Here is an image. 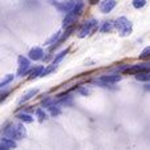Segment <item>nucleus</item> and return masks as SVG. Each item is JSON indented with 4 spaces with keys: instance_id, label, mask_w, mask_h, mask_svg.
<instances>
[{
    "instance_id": "f257e3e1",
    "label": "nucleus",
    "mask_w": 150,
    "mask_h": 150,
    "mask_svg": "<svg viewBox=\"0 0 150 150\" xmlns=\"http://www.w3.org/2000/svg\"><path fill=\"white\" fill-rule=\"evenodd\" d=\"M4 134H6L7 138H11L13 141H19V139H23L24 137L27 136L25 127L21 124H12L4 130Z\"/></svg>"
},
{
    "instance_id": "f03ea898",
    "label": "nucleus",
    "mask_w": 150,
    "mask_h": 150,
    "mask_svg": "<svg viewBox=\"0 0 150 150\" xmlns=\"http://www.w3.org/2000/svg\"><path fill=\"white\" fill-rule=\"evenodd\" d=\"M114 28L120 32V36H122V37H126L132 33V23L125 16H121L116 20Z\"/></svg>"
},
{
    "instance_id": "7ed1b4c3",
    "label": "nucleus",
    "mask_w": 150,
    "mask_h": 150,
    "mask_svg": "<svg viewBox=\"0 0 150 150\" xmlns=\"http://www.w3.org/2000/svg\"><path fill=\"white\" fill-rule=\"evenodd\" d=\"M97 29V20H89V21H85L81 27H80L79 32H77V36L80 39H84L88 35H91L92 32H94Z\"/></svg>"
},
{
    "instance_id": "20e7f679",
    "label": "nucleus",
    "mask_w": 150,
    "mask_h": 150,
    "mask_svg": "<svg viewBox=\"0 0 150 150\" xmlns=\"http://www.w3.org/2000/svg\"><path fill=\"white\" fill-rule=\"evenodd\" d=\"M17 62H19V69H17V76L23 77L27 73H29V59L24 56H19L17 57Z\"/></svg>"
},
{
    "instance_id": "39448f33",
    "label": "nucleus",
    "mask_w": 150,
    "mask_h": 150,
    "mask_svg": "<svg viewBox=\"0 0 150 150\" xmlns=\"http://www.w3.org/2000/svg\"><path fill=\"white\" fill-rule=\"evenodd\" d=\"M49 3H51L52 6L56 7L60 12H67V13L72 12V9H73V7H74L73 1H57V0H49Z\"/></svg>"
},
{
    "instance_id": "423d86ee",
    "label": "nucleus",
    "mask_w": 150,
    "mask_h": 150,
    "mask_svg": "<svg viewBox=\"0 0 150 150\" xmlns=\"http://www.w3.org/2000/svg\"><path fill=\"white\" fill-rule=\"evenodd\" d=\"M147 64H137V65H132V67H127L125 69V73H129V74H138L141 72H147Z\"/></svg>"
},
{
    "instance_id": "0eeeda50",
    "label": "nucleus",
    "mask_w": 150,
    "mask_h": 150,
    "mask_svg": "<svg viewBox=\"0 0 150 150\" xmlns=\"http://www.w3.org/2000/svg\"><path fill=\"white\" fill-rule=\"evenodd\" d=\"M42 57H44V51H42L40 47H33V48L29 51V53H28V59L33 60V61L41 60Z\"/></svg>"
},
{
    "instance_id": "6e6552de",
    "label": "nucleus",
    "mask_w": 150,
    "mask_h": 150,
    "mask_svg": "<svg viewBox=\"0 0 150 150\" xmlns=\"http://www.w3.org/2000/svg\"><path fill=\"white\" fill-rule=\"evenodd\" d=\"M114 7H116V0H105V1H102L101 6H100V11L102 13H109Z\"/></svg>"
},
{
    "instance_id": "1a4fd4ad",
    "label": "nucleus",
    "mask_w": 150,
    "mask_h": 150,
    "mask_svg": "<svg viewBox=\"0 0 150 150\" xmlns=\"http://www.w3.org/2000/svg\"><path fill=\"white\" fill-rule=\"evenodd\" d=\"M77 17H79V16H76L73 12H69V13H67L65 17H64V21H62V25H64V28H68V27L74 25V23L77 21Z\"/></svg>"
},
{
    "instance_id": "9d476101",
    "label": "nucleus",
    "mask_w": 150,
    "mask_h": 150,
    "mask_svg": "<svg viewBox=\"0 0 150 150\" xmlns=\"http://www.w3.org/2000/svg\"><path fill=\"white\" fill-rule=\"evenodd\" d=\"M121 79H122V76H120V74H108V76H102L101 79H100V81L104 82L105 85H109V84L118 82Z\"/></svg>"
},
{
    "instance_id": "9b49d317",
    "label": "nucleus",
    "mask_w": 150,
    "mask_h": 150,
    "mask_svg": "<svg viewBox=\"0 0 150 150\" xmlns=\"http://www.w3.org/2000/svg\"><path fill=\"white\" fill-rule=\"evenodd\" d=\"M39 93V89H31V91H28L25 94H24L21 98H20V101H19V104H24V102H27V101H29V100L32 98V97H35L36 94Z\"/></svg>"
},
{
    "instance_id": "f8f14e48",
    "label": "nucleus",
    "mask_w": 150,
    "mask_h": 150,
    "mask_svg": "<svg viewBox=\"0 0 150 150\" xmlns=\"http://www.w3.org/2000/svg\"><path fill=\"white\" fill-rule=\"evenodd\" d=\"M42 71H44V67L42 65L35 67V68L29 72V80H33V79H36V77H40L41 73H42Z\"/></svg>"
},
{
    "instance_id": "ddd939ff",
    "label": "nucleus",
    "mask_w": 150,
    "mask_h": 150,
    "mask_svg": "<svg viewBox=\"0 0 150 150\" xmlns=\"http://www.w3.org/2000/svg\"><path fill=\"white\" fill-rule=\"evenodd\" d=\"M60 37H61V32H60V31H57L56 33H54V35H52V36L49 37L48 40H47V41H45V45H51V47H52V44H53V45H56L57 42H59Z\"/></svg>"
},
{
    "instance_id": "4468645a",
    "label": "nucleus",
    "mask_w": 150,
    "mask_h": 150,
    "mask_svg": "<svg viewBox=\"0 0 150 150\" xmlns=\"http://www.w3.org/2000/svg\"><path fill=\"white\" fill-rule=\"evenodd\" d=\"M0 144L4 145L7 149H13V147H16V142L11 138H7V137H4V138L0 139Z\"/></svg>"
},
{
    "instance_id": "2eb2a0df",
    "label": "nucleus",
    "mask_w": 150,
    "mask_h": 150,
    "mask_svg": "<svg viewBox=\"0 0 150 150\" xmlns=\"http://www.w3.org/2000/svg\"><path fill=\"white\" fill-rule=\"evenodd\" d=\"M17 118L20 120L21 122H27V124H31V122H33V117L31 116V114H27V113H20L17 114Z\"/></svg>"
},
{
    "instance_id": "dca6fc26",
    "label": "nucleus",
    "mask_w": 150,
    "mask_h": 150,
    "mask_svg": "<svg viewBox=\"0 0 150 150\" xmlns=\"http://www.w3.org/2000/svg\"><path fill=\"white\" fill-rule=\"evenodd\" d=\"M82 11H84V3H82V1H77V3L74 4L72 12H73L76 16H80V15L82 13Z\"/></svg>"
},
{
    "instance_id": "f3484780",
    "label": "nucleus",
    "mask_w": 150,
    "mask_h": 150,
    "mask_svg": "<svg viewBox=\"0 0 150 150\" xmlns=\"http://www.w3.org/2000/svg\"><path fill=\"white\" fill-rule=\"evenodd\" d=\"M136 79L138 80V81H142V82L150 81V72H141V73L136 74Z\"/></svg>"
},
{
    "instance_id": "a211bd4d",
    "label": "nucleus",
    "mask_w": 150,
    "mask_h": 150,
    "mask_svg": "<svg viewBox=\"0 0 150 150\" xmlns=\"http://www.w3.org/2000/svg\"><path fill=\"white\" fill-rule=\"evenodd\" d=\"M12 80H13V74H6L3 79L0 80V88H3V86L8 85L9 82L12 81Z\"/></svg>"
},
{
    "instance_id": "6ab92c4d",
    "label": "nucleus",
    "mask_w": 150,
    "mask_h": 150,
    "mask_svg": "<svg viewBox=\"0 0 150 150\" xmlns=\"http://www.w3.org/2000/svg\"><path fill=\"white\" fill-rule=\"evenodd\" d=\"M67 54H68V51H67V49H65V51H61V52H60V53L57 54V56L53 59V61H52V64H54V65H57V64H59V62L61 61V60L64 59V57H65Z\"/></svg>"
},
{
    "instance_id": "aec40b11",
    "label": "nucleus",
    "mask_w": 150,
    "mask_h": 150,
    "mask_svg": "<svg viewBox=\"0 0 150 150\" xmlns=\"http://www.w3.org/2000/svg\"><path fill=\"white\" fill-rule=\"evenodd\" d=\"M56 68H57V65H54V64H51V65H48L44 71H42V73H41V76L40 77H45V76H48L49 73H52V72H54L56 71Z\"/></svg>"
},
{
    "instance_id": "412c9836",
    "label": "nucleus",
    "mask_w": 150,
    "mask_h": 150,
    "mask_svg": "<svg viewBox=\"0 0 150 150\" xmlns=\"http://www.w3.org/2000/svg\"><path fill=\"white\" fill-rule=\"evenodd\" d=\"M113 27H114L113 21H106V23H104V25L101 27V32H104V33H106V32H110L112 29H113Z\"/></svg>"
},
{
    "instance_id": "4be33fe9",
    "label": "nucleus",
    "mask_w": 150,
    "mask_h": 150,
    "mask_svg": "<svg viewBox=\"0 0 150 150\" xmlns=\"http://www.w3.org/2000/svg\"><path fill=\"white\" fill-rule=\"evenodd\" d=\"M35 113H36V117L39 118L40 122H42L44 120H47V113L42 110V109H36V112H35Z\"/></svg>"
},
{
    "instance_id": "5701e85b",
    "label": "nucleus",
    "mask_w": 150,
    "mask_h": 150,
    "mask_svg": "<svg viewBox=\"0 0 150 150\" xmlns=\"http://www.w3.org/2000/svg\"><path fill=\"white\" fill-rule=\"evenodd\" d=\"M139 59H142V60L150 59V47H146V48H145L144 51L141 52V54H139Z\"/></svg>"
},
{
    "instance_id": "b1692460",
    "label": "nucleus",
    "mask_w": 150,
    "mask_h": 150,
    "mask_svg": "<svg viewBox=\"0 0 150 150\" xmlns=\"http://www.w3.org/2000/svg\"><path fill=\"white\" fill-rule=\"evenodd\" d=\"M145 4H146V0H133V7L137 9L145 7Z\"/></svg>"
},
{
    "instance_id": "393cba45",
    "label": "nucleus",
    "mask_w": 150,
    "mask_h": 150,
    "mask_svg": "<svg viewBox=\"0 0 150 150\" xmlns=\"http://www.w3.org/2000/svg\"><path fill=\"white\" fill-rule=\"evenodd\" d=\"M48 109H49V112H51V114H52L53 117H54V116H59L60 112H61L59 108H57V106H54V105H52L51 108H48Z\"/></svg>"
},
{
    "instance_id": "a878e982",
    "label": "nucleus",
    "mask_w": 150,
    "mask_h": 150,
    "mask_svg": "<svg viewBox=\"0 0 150 150\" xmlns=\"http://www.w3.org/2000/svg\"><path fill=\"white\" fill-rule=\"evenodd\" d=\"M42 106H44V108H51V106H52V100L51 98H47L45 101H42Z\"/></svg>"
},
{
    "instance_id": "bb28decb",
    "label": "nucleus",
    "mask_w": 150,
    "mask_h": 150,
    "mask_svg": "<svg viewBox=\"0 0 150 150\" xmlns=\"http://www.w3.org/2000/svg\"><path fill=\"white\" fill-rule=\"evenodd\" d=\"M9 94V92L8 91H4V92H1V93H0V102L3 101V100H6V97L8 96Z\"/></svg>"
},
{
    "instance_id": "cd10ccee",
    "label": "nucleus",
    "mask_w": 150,
    "mask_h": 150,
    "mask_svg": "<svg viewBox=\"0 0 150 150\" xmlns=\"http://www.w3.org/2000/svg\"><path fill=\"white\" fill-rule=\"evenodd\" d=\"M80 93H81V94H84V96H88V94L91 93V92H89L88 89H80Z\"/></svg>"
},
{
    "instance_id": "c85d7f7f",
    "label": "nucleus",
    "mask_w": 150,
    "mask_h": 150,
    "mask_svg": "<svg viewBox=\"0 0 150 150\" xmlns=\"http://www.w3.org/2000/svg\"><path fill=\"white\" fill-rule=\"evenodd\" d=\"M98 1H100V0H89V3H91V4H97Z\"/></svg>"
},
{
    "instance_id": "c756f323",
    "label": "nucleus",
    "mask_w": 150,
    "mask_h": 150,
    "mask_svg": "<svg viewBox=\"0 0 150 150\" xmlns=\"http://www.w3.org/2000/svg\"><path fill=\"white\" fill-rule=\"evenodd\" d=\"M0 150H8V149H7V147L4 146V145H1V144H0Z\"/></svg>"
}]
</instances>
